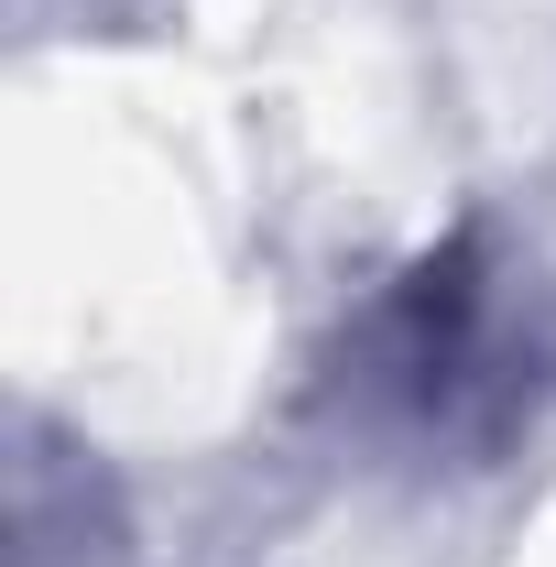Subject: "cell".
Segmentation results:
<instances>
[{
  "label": "cell",
  "mask_w": 556,
  "mask_h": 567,
  "mask_svg": "<svg viewBox=\"0 0 556 567\" xmlns=\"http://www.w3.org/2000/svg\"><path fill=\"white\" fill-rule=\"evenodd\" d=\"M481 360H502V317H491V284L470 274V251H436L371 328H360V393L404 404L415 425H459L491 393Z\"/></svg>",
  "instance_id": "cell-1"
}]
</instances>
